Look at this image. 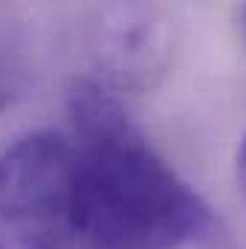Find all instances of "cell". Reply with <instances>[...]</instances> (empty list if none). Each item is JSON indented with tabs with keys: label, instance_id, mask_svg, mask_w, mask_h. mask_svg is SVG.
I'll return each mask as SVG.
<instances>
[{
	"label": "cell",
	"instance_id": "6da1fadb",
	"mask_svg": "<svg viewBox=\"0 0 246 249\" xmlns=\"http://www.w3.org/2000/svg\"><path fill=\"white\" fill-rule=\"evenodd\" d=\"M78 183V247L183 249L214 232L209 203L148 142L102 81L67 93Z\"/></svg>",
	"mask_w": 246,
	"mask_h": 249
},
{
	"label": "cell",
	"instance_id": "7a4b0ae2",
	"mask_svg": "<svg viewBox=\"0 0 246 249\" xmlns=\"http://www.w3.org/2000/svg\"><path fill=\"white\" fill-rule=\"evenodd\" d=\"M78 247L72 139L29 130L0 151V249Z\"/></svg>",
	"mask_w": 246,
	"mask_h": 249
},
{
	"label": "cell",
	"instance_id": "3957f363",
	"mask_svg": "<svg viewBox=\"0 0 246 249\" xmlns=\"http://www.w3.org/2000/svg\"><path fill=\"white\" fill-rule=\"evenodd\" d=\"M93 58L105 87H151L171 58V29L165 12L145 3L105 9L93 38Z\"/></svg>",
	"mask_w": 246,
	"mask_h": 249
},
{
	"label": "cell",
	"instance_id": "277c9868",
	"mask_svg": "<svg viewBox=\"0 0 246 249\" xmlns=\"http://www.w3.org/2000/svg\"><path fill=\"white\" fill-rule=\"evenodd\" d=\"M26 87V64L20 50L0 35V113L23 93Z\"/></svg>",
	"mask_w": 246,
	"mask_h": 249
},
{
	"label": "cell",
	"instance_id": "5b68a950",
	"mask_svg": "<svg viewBox=\"0 0 246 249\" xmlns=\"http://www.w3.org/2000/svg\"><path fill=\"white\" fill-rule=\"evenodd\" d=\"M235 177H238V188L246 200V133L241 139V148H238V157H235Z\"/></svg>",
	"mask_w": 246,
	"mask_h": 249
},
{
	"label": "cell",
	"instance_id": "8992f818",
	"mask_svg": "<svg viewBox=\"0 0 246 249\" xmlns=\"http://www.w3.org/2000/svg\"><path fill=\"white\" fill-rule=\"evenodd\" d=\"M244 18H246V12H244Z\"/></svg>",
	"mask_w": 246,
	"mask_h": 249
}]
</instances>
